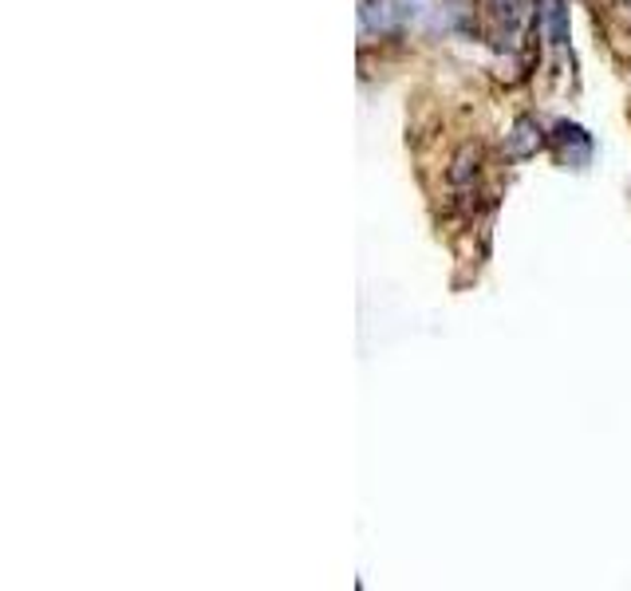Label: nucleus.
<instances>
[{
  "label": "nucleus",
  "instance_id": "f257e3e1",
  "mask_svg": "<svg viewBox=\"0 0 631 591\" xmlns=\"http://www.w3.org/2000/svg\"><path fill=\"white\" fill-rule=\"evenodd\" d=\"M403 20L399 0H364L359 9V24H364V36H391Z\"/></svg>",
  "mask_w": 631,
  "mask_h": 591
},
{
  "label": "nucleus",
  "instance_id": "f03ea898",
  "mask_svg": "<svg viewBox=\"0 0 631 591\" xmlns=\"http://www.w3.org/2000/svg\"><path fill=\"white\" fill-rule=\"evenodd\" d=\"M537 24L549 36V44H564V36H569V9H564V0H537Z\"/></svg>",
  "mask_w": 631,
  "mask_h": 591
},
{
  "label": "nucleus",
  "instance_id": "7ed1b4c3",
  "mask_svg": "<svg viewBox=\"0 0 631 591\" xmlns=\"http://www.w3.org/2000/svg\"><path fill=\"white\" fill-rule=\"evenodd\" d=\"M490 12L502 20L505 28H517L529 16V0H490Z\"/></svg>",
  "mask_w": 631,
  "mask_h": 591
}]
</instances>
